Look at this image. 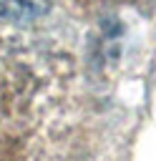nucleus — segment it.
Returning a JSON list of instances; mask_svg holds the SVG:
<instances>
[{
	"label": "nucleus",
	"instance_id": "1",
	"mask_svg": "<svg viewBox=\"0 0 156 161\" xmlns=\"http://www.w3.org/2000/svg\"><path fill=\"white\" fill-rule=\"evenodd\" d=\"M50 8V0H0V18L35 20Z\"/></svg>",
	"mask_w": 156,
	"mask_h": 161
}]
</instances>
